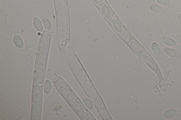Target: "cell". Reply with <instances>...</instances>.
Segmentation results:
<instances>
[{
	"label": "cell",
	"mask_w": 181,
	"mask_h": 120,
	"mask_svg": "<svg viewBox=\"0 0 181 120\" xmlns=\"http://www.w3.org/2000/svg\"><path fill=\"white\" fill-rule=\"evenodd\" d=\"M152 49L153 52L156 56L160 55L161 53L160 48L159 45L156 42H153L152 44Z\"/></svg>",
	"instance_id": "obj_8"
},
{
	"label": "cell",
	"mask_w": 181,
	"mask_h": 120,
	"mask_svg": "<svg viewBox=\"0 0 181 120\" xmlns=\"http://www.w3.org/2000/svg\"><path fill=\"white\" fill-rule=\"evenodd\" d=\"M33 24L37 31H43L44 27L41 21L37 17H34L33 19Z\"/></svg>",
	"instance_id": "obj_4"
},
{
	"label": "cell",
	"mask_w": 181,
	"mask_h": 120,
	"mask_svg": "<svg viewBox=\"0 0 181 120\" xmlns=\"http://www.w3.org/2000/svg\"><path fill=\"white\" fill-rule=\"evenodd\" d=\"M112 24L114 29L115 30L116 32L118 33H122V26L119 21L115 19H112Z\"/></svg>",
	"instance_id": "obj_2"
},
{
	"label": "cell",
	"mask_w": 181,
	"mask_h": 120,
	"mask_svg": "<svg viewBox=\"0 0 181 120\" xmlns=\"http://www.w3.org/2000/svg\"><path fill=\"white\" fill-rule=\"evenodd\" d=\"M177 19L181 21V13L179 14V15L177 16Z\"/></svg>",
	"instance_id": "obj_14"
},
{
	"label": "cell",
	"mask_w": 181,
	"mask_h": 120,
	"mask_svg": "<svg viewBox=\"0 0 181 120\" xmlns=\"http://www.w3.org/2000/svg\"><path fill=\"white\" fill-rule=\"evenodd\" d=\"M42 22H43L44 26L46 29L49 31L52 30V23L48 18L46 17L44 18L43 19H42Z\"/></svg>",
	"instance_id": "obj_9"
},
{
	"label": "cell",
	"mask_w": 181,
	"mask_h": 120,
	"mask_svg": "<svg viewBox=\"0 0 181 120\" xmlns=\"http://www.w3.org/2000/svg\"><path fill=\"white\" fill-rule=\"evenodd\" d=\"M176 110L175 109H170L167 110L163 114V117L166 119H172L176 113Z\"/></svg>",
	"instance_id": "obj_5"
},
{
	"label": "cell",
	"mask_w": 181,
	"mask_h": 120,
	"mask_svg": "<svg viewBox=\"0 0 181 120\" xmlns=\"http://www.w3.org/2000/svg\"><path fill=\"white\" fill-rule=\"evenodd\" d=\"M163 41L165 45L169 47L175 46L177 44L175 40L168 37H166L164 38Z\"/></svg>",
	"instance_id": "obj_7"
},
{
	"label": "cell",
	"mask_w": 181,
	"mask_h": 120,
	"mask_svg": "<svg viewBox=\"0 0 181 120\" xmlns=\"http://www.w3.org/2000/svg\"><path fill=\"white\" fill-rule=\"evenodd\" d=\"M101 11L104 16L107 18H110L111 16V11L108 5L105 4L102 5Z\"/></svg>",
	"instance_id": "obj_3"
},
{
	"label": "cell",
	"mask_w": 181,
	"mask_h": 120,
	"mask_svg": "<svg viewBox=\"0 0 181 120\" xmlns=\"http://www.w3.org/2000/svg\"><path fill=\"white\" fill-rule=\"evenodd\" d=\"M157 1L159 4L163 6H168L170 4V0H157Z\"/></svg>",
	"instance_id": "obj_11"
},
{
	"label": "cell",
	"mask_w": 181,
	"mask_h": 120,
	"mask_svg": "<svg viewBox=\"0 0 181 120\" xmlns=\"http://www.w3.org/2000/svg\"><path fill=\"white\" fill-rule=\"evenodd\" d=\"M95 4L98 6H102L103 4V0H93Z\"/></svg>",
	"instance_id": "obj_12"
},
{
	"label": "cell",
	"mask_w": 181,
	"mask_h": 120,
	"mask_svg": "<svg viewBox=\"0 0 181 120\" xmlns=\"http://www.w3.org/2000/svg\"><path fill=\"white\" fill-rule=\"evenodd\" d=\"M149 8L152 11L156 13H161L163 10V7L159 4H154L150 5Z\"/></svg>",
	"instance_id": "obj_6"
},
{
	"label": "cell",
	"mask_w": 181,
	"mask_h": 120,
	"mask_svg": "<svg viewBox=\"0 0 181 120\" xmlns=\"http://www.w3.org/2000/svg\"><path fill=\"white\" fill-rule=\"evenodd\" d=\"M85 99L86 101L87 102V103L86 102H84L86 107L89 110H92L94 108V105H93L92 102L88 98H85Z\"/></svg>",
	"instance_id": "obj_10"
},
{
	"label": "cell",
	"mask_w": 181,
	"mask_h": 120,
	"mask_svg": "<svg viewBox=\"0 0 181 120\" xmlns=\"http://www.w3.org/2000/svg\"><path fill=\"white\" fill-rule=\"evenodd\" d=\"M165 51L167 55L174 59H178L181 57L180 53L175 49L167 48L165 49Z\"/></svg>",
	"instance_id": "obj_1"
},
{
	"label": "cell",
	"mask_w": 181,
	"mask_h": 120,
	"mask_svg": "<svg viewBox=\"0 0 181 120\" xmlns=\"http://www.w3.org/2000/svg\"><path fill=\"white\" fill-rule=\"evenodd\" d=\"M175 40L177 43H181V35H178L176 37Z\"/></svg>",
	"instance_id": "obj_13"
}]
</instances>
